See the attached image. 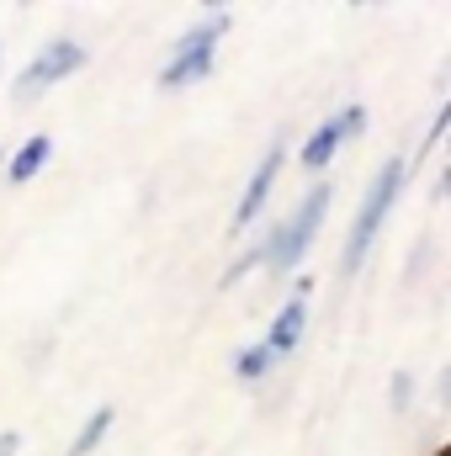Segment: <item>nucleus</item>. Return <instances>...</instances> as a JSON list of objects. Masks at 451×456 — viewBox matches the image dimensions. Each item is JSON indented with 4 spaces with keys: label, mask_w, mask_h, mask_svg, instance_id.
Segmentation results:
<instances>
[{
    "label": "nucleus",
    "mask_w": 451,
    "mask_h": 456,
    "mask_svg": "<svg viewBox=\"0 0 451 456\" xmlns=\"http://www.w3.org/2000/svg\"><path fill=\"white\" fill-rule=\"evenodd\" d=\"M404 181H409V159H398V154L372 175V186H366V197H361V213H356V224H350V233H345V260H340V271H345V276H356V271H361V260H366V249H372V239H377L382 218L393 213V202H398Z\"/></svg>",
    "instance_id": "nucleus-1"
},
{
    "label": "nucleus",
    "mask_w": 451,
    "mask_h": 456,
    "mask_svg": "<svg viewBox=\"0 0 451 456\" xmlns=\"http://www.w3.org/2000/svg\"><path fill=\"white\" fill-rule=\"evenodd\" d=\"M228 32V16H208V21H197V27H186L181 37H176V48H170V59H165V69H160V91H186V86H197V80H208L213 75V64H218V37Z\"/></svg>",
    "instance_id": "nucleus-3"
},
{
    "label": "nucleus",
    "mask_w": 451,
    "mask_h": 456,
    "mask_svg": "<svg viewBox=\"0 0 451 456\" xmlns=\"http://www.w3.org/2000/svg\"><path fill=\"white\" fill-rule=\"evenodd\" d=\"M303 330H308V297H287L282 303V314L271 319V330H266V355L271 361H282V355H292L298 340H303Z\"/></svg>",
    "instance_id": "nucleus-6"
},
{
    "label": "nucleus",
    "mask_w": 451,
    "mask_h": 456,
    "mask_svg": "<svg viewBox=\"0 0 451 456\" xmlns=\"http://www.w3.org/2000/svg\"><path fill=\"white\" fill-rule=\"evenodd\" d=\"M271 366H276V361L266 355V345H244V350L234 355V377H239V382H260Z\"/></svg>",
    "instance_id": "nucleus-10"
},
{
    "label": "nucleus",
    "mask_w": 451,
    "mask_h": 456,
    "mask_svg": "<svg viewBox=\"0 0 451 456\" xmlns=\"http://www.w3.org/2000/svg\"><path fill=\"white\" fill-rule=\"evenodd\" d=\"M112 419H117V409L112 403H102V409H91V419L80 425V436L70 441V456H91L107 436H112Z\"/></svg>",
    "instance_id": "nucleus-9"
},
{
    "label": "nucleus",
    "mask_w": 451,
    "mask_h": 456,
    "mask_svg": "<svg viewBox=\"0 0 451 456\" xmlns=\"http://www.w3.org/2000/svg\"><path fill=\"white\" fill-rule=\"evenodd\" d=\"M340 143H350V138H345V122H340V117H330V122H324V127L303 143V170H314V175H319V170H324V165L340 154Z\"/></svg>",
    "instance_id": "nucleus-8"
},
{
    "label": "nucleus",
    "mask_w": 451,
    "mask_h": 456,
    "mask_svg": "<svg viewBox=\"0 0 451 456\" xmlns=\"http://www.w3.org/2000/svg\"><path fill=\"white\" fill-rule=\"evenodd\" d=\"M287 170V149L282 143H271L266 154H260V165H255V175H250V186H244V197H239V208H234V233H244V228L260 218V208H266V197H271V186H276V175Z\"/></svg>",
    "instance_id": "nucleus-5"
},
{
    "label": "nucleus",
    "mask_w": 451,
    "mask_h": 456,
    "mask_svg": "<svg viewBox=\"0 0 451 456\" xmlns=\"http://www.w3.org/2000/svg\"><path fill=\"white\" fill-rule=\"evenodd\" d=\"M330 197H335V186L330 181H319V186H308V197L282 218V224L271 228V239L260 244V260L282 276V271H292L303 255H308V244H314V233L324 224V213H330Z\"/></svg>",
    "instance_id": "nucleus-2"
},
{
    "label": "nucleus",
    "mask_w": 451,
    "mask_h": 456,
    "mask_svg": "<svg viewBox=\"0 0 451 456\" xmlns=\"http://www.w3.org/2000/svg\"><path fill=\"white\" fill-rule=\"evenodd\" d=\"M21 452V436L16 430H0V456H16Z\"/></svg>",
    "instance_id": "nucleus-11"
},
{
    "label": "nucleus",
    "mask_w": 451,
    "mask_h": 456,
    "mask_svg": "<svg viewBox=\"0 0 451 456\" xmlns=\"http://www.w3.org/2000/svg\"><path fill=\"white\" fill-rule=\"evenodd\" d=\"M404 393H409V377L398 371V377H393V409H404Z\"/></svg>",
    "instance_id": "nucleus-12"
},
{
    "label": "nucleus",
    "mask_w": 451,
    "mask_h": 456,
    "mask_svg": "<svg viewBox=\"0 0 451 456\" xmlns=\"http://www.w3.org/2000/svg\"><path fill=\"white\" fill-rule=\"evenodd\" d=\"M48 159H53V138H48V133H32V138L5 159V181H11V186H27V181H37V175H43V165H48Z\"/></svg>",
    "instance_id": "nucleus-7"
},
{
    "label": "nucleus",
    "mask_w": 451,
    "mask_h": 456,
    "mask_svg": "<svg viewBox=\"0 0 451 456\" xmlns=\"http://www.w3.org/2000/svg\"><path fill=\"white\" fill-rule=\"evenodd\" d=\"M75 69H86V48H80L75 37H53V43H43V53H32V64L16 75V102H21V107L37 102L43 91H53V86L70 80Z\"/></svg>",
    "instance_id": "nucleus-4"
}]
</instances>
